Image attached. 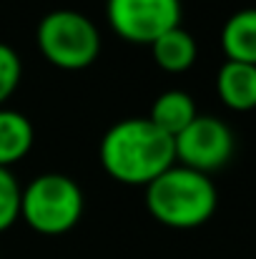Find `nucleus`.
Segmentation results:
<instances>
[{"label": "nucleus", "instance_id": "obj_8", "mask_svg": "<svg viewBox=\"0 0 256 259\" xmlns=\"http://www.w3.org/2000/svg\"><path fill=\"white\" fill-rule=\"evenodd\" d=\"M221 51L226 61L256 66V8H241L224 23Z\"/></svg>", "mask_w": 256, "mask_h": 259}, {"label": "nucleus", "instance_id": "obj_4", "mask_svg": "<svg viewBox=\"0 0 256 259\" xmlns=\"http://www.w3.org/2000/svg\"><path fill=\"white\" fill-rule=\"evenodd\" d=\"M38 48L48 63L61 71H83L100 56V33L78 10H53L43 15L35 30Z\"/></svg>", "mask_w": 256, "mask_h": 259}, {"label": "nucleus", "instance_id": "obj_1", "mask_svg": "<svg viewBox=\"0 0 256 259\" xmlns=\"http://www.w3.org/2000/svg\"><path fill=\"white\" fill-rule=\"evenodd\" d=\"M106 174L128 186H148L176 164L173 139L148 118L116 121L98 146Z\"/></svg>", "mask_w": 256, "mask_h": 259}, {"label": "nucleus", "instance_id": "obj_2", "mask_svg": "<svg viewBox=\"0 0 256 259\" xmlns=\"http://www.w3.org/2000/svg\"><path fill=\"white\" fill-rule=\"evenodd\" d=\"M219 206V194L211 176L181 164L156 176L146 186L148 214L169 229H196L203 227Z\"/></svg>", "mask_w": 256, "mask_h": 259}, {"label": "nucleus", "instance_id": "obj_7", "mask_svg": "<svg viewBox=\"0 0 256 259\" xmlns=\"http://www.w3.org/2000/svg\"><path fill=\"white\" fill-rule=\"evenodd\" d=\"M216 93L231 111H254L256 108V66L224 61L216 73Z\"/></svg>", "mask_w": 256, "mask_h": 259}, {"label": "nucleus", "instance_id": "obj_10", "mask_svg": "<svg viewBox=\"0 0 256 259\" xmlns=\"http://www.w3.org/2000/svg\"><path fill=\"white\" fill-rule=\"evenodd\" d=\"M151 53H153V61L161 71L186 73L196 63L198 46H196L193 35L178 25V28H171L169 33H164L161 38H156L151 43Z\"/></svg>", "mask_w": 256, "mask_h": 259}, {"label": "nucleus", "instance_id": "obj_12", "mask_svg": "<svg viewBox=\"0 0 256 259\" xmlns=\"http://www.w3.org/2000/svg\"><path fill=\"white\" fill-rule=\"evenodd\" d=\"M20 181L10 169L0 166V234L20 219Z\"/></svg>", "mask_w": 256, "mask_h": 259}, {"label": "nucleus", "instance_id": "obj_3", "mask_svg": "<svg viewBox=\"0 0 256 259\" xmlns=\"http://www.w3.org/2000/svg\"><path fill=\"white\" fill-rule=\"evenodd\" d=\"M83 191L66 174H40L20 191V219L38 234L61 237L78 227Z\"/></svg>", "mask_w": 256, "mask_h": 259}, {"label": "nucleus", "instance_id": "obj_6", "mask_svg": "<svg viewBox=\"0 0 256 259\" xmlns=\"http://www.w3.org/2000/svg\"><path fill=\"white\" fill-rule=\"evenodd\" d=\"M181 0H108L106 18L113 33L128 43L151 46L181 25Z\"/></svg>", "mask_w": 256, "mask_h": 259}, {"label": "nucleus", "instance_id": "obj_5", "mask_svg": "<svg viewBox=\"0 0 256 259\" xmlns=\"http://www.w3.org/2000/svg\"><path fill=\"white\" fill-rule=\"evenodd\" d=\"M234 134L216 116H196L176 139V164L211 176L224 169L234 156Z\"/></svg>", "mask_w": 256, "mask_h": 259}, {"label": "nucleus", "instance_id": "obj_11", "mask_svg": "<svg viewBox=\"0 0 256 259\" xmlns=\"http://www.w3.org/2000/svg\"><path fill=\"white\" fill-rule=\"evenodd\" d=\"M198 116L193 98L186 91H164L148 111V121L153 126H159L164 134H169L171 139H176L193 118Z\"/></svg>", "mask_w": 256, "mask_h": 259}, {"label": "nucleus", "instance_id": "obj_13", "mask_svg": "<svg viewBox=\"0 0 256 259\" xmlns=\"http://www.w3.org/2000/svg\"><path fill=\"white\" fill-rule=\"evenodd\" d=\"M23 76V61L18 51L8 43H0V108L18 91Z\"/></svg>", "mask_w": 256, "mask_h": 259}, {"label": "nucleus", "instance_id": "obj_9", "mask_svg": "<svg viewBox=\"0 0 256 259\" xmlns=\"http://www.w3.org/2000/svg\"><path fill=\"white\" fill-rule=\"evenodd\" d=\"M35 131L28 116L13 108H0V166L10 169L33 149Z\"/></svg>", "mask_w": 256, "mask_h": 259}]
</instances>
